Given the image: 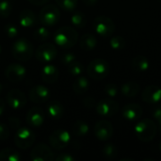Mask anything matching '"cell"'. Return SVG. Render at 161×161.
<instances>
[{
  "label": "cell",
  "mask_w": 161,
  "mask_h": 161,
  "mask_svg": "<svg viewBox=\"0 0 161 161\" xmlns=\"http://www.w3.org/2000/svg\"><path fill=\"white\" fill-rule=\"evenodd\" d=\"M55 43L64 49L74 47L78 41V33L72 26H61L54 34Z\"/></svg>",
  "instance_id": "obj_1"
},
{
  "label": "cell",
  "mask_w": 161,
  "mask_h": 161,
  "mask_svg": "<svg viewBox=\"0 0 161 161\" xmlns=\"http://www.w3.org/2000/svg\"><path fill=\"white\" fill-rule=\"evenodd\" d=\"M157 125L150 119L141 120L135 125V134L137 138L142 142H149L153 141L157 135Z\"/></svg>",
  "instance_id": "obj_2"
},
{
  "label": "cell",
  "mask_w": 161,
  "mask_h": 161,
  "mask_svg": "<svg viewBox=\"0 0 161 161\" xmlns=\"http://www.w3.org/2000/svg\"><path fill=\"white\" fill-rule=\"evenodd\" d=\"M33 53L32 43L25 38L18 39L12 45V55L19 61H28L32 58Z\"/></svg>",
  "instance_id": "obj_3"
},
{
  "label": "cell",
  "mask_w": 161,
  "mask_h": 161,
  "mask_svg": "<svg viewBox=\"0 0 161 161\" xmlns=\"http://www.w3.org/2000/svg\"><path fill=\"white\" fill-rule=\"evenodd\" d=\"M109 71L110 66L108 62L103 58H95L92 60L87 67L89 76L94 80H103L108 75Z\"/></svg>",
  "instance_id": "obj_4"
},
{
  "label": "cell",
  "mask_w": 161,
  "mask_h": 161,
  "mask_svg": "<svg viewBox=\"0 0 161 161\" xmlns=\"http://www.w3.org/2000/svg\"><path fill=\"white\" fill-rule=\"evenodd\" d=\"M60 19L59 8L52 4L45 5L39 12V21L45 26H51L58 24Z\"/></svg>",
  "instance_id": "obj_5"
},
{
  "label": "cell",
  "mask_w": 161,
  "mask_h": 161,
  "mask_svg": "<svg viewBox=\"0 0 161 161\" xmlns=\"http://www.w3.org/2000/svg\"><path fill=\"white\" fill-rule=\"evenodd\" d=\"M36 141L35 134L27 127H19L14 136V142L20 149L26 150L30 148Z\"/></svg>",
  "instance_id": "obj_6"
},
{
  "label": "cell",
  "mask_w": 161,
  "mask_h": 161,
  "mask_svg": "<svg viewBox=\"0 0 161 161\" xmlns=\"http://www.w3.org/2000/svg\"><path fill=\"white\" fill-rule=\"evenodd\" d=\"M93 28L97 34L102 37H109L115 31V24L113 20L108 16H97L93 21Z\"/></svg>",
  "instance_id": "obj_7"
},
{
  "label": "cell",
  "mask_w": 161,
  "mask_h": 161,
  "mask_svg": "<svg viewBox=\"0 0 161 161\" xmlns=\"http://www.w3.org/2000/svg\"><path fill=\"white\" fill-rule=\"evenodd\" d=\"M71 142V135L64 129H58L49 136V144L55 150H62L66 148Z\"/></svg>",
  "instance_id": "obj_8"
},
{
  "label": "cell",
  "mask_w": 161,
  "mask_h": 161,
  "mask_svg": "<svg viewBox=\"0 0 161 161\" xmlns=\"http://www.w3.org/2000/svg\"><path fill=\"white\" fill-rule=\"evenodd\" d=\"M58 55V49L56 46L49 42L41 44L36 50V58L41 63H50Z\"/></svg>",
  "instance_id": "obj_9"
},
{
  "label": "cell",
  "mask_w": 161,
  "mask_h": 161,
  "mask_svg": "<svg viewBox=\"0 0 161 161\" xmlns=\"http://www.w3.org/2000/svg\"><path fill=\"white\" fill-rule=\"evenodd\" d=\"M6 101L8 103V106L12 109H21L23 108L26 103L27 98L24 92L18 89L10 90L7 95H6Z\"/></svg>",
  "instance_id": "obj_10"
},
{
  "label": "cell",
  "mask_w": 161,
  "mask_h": 161,
  "mask_svg": "<svg viewBox=\"0 0 161 161\" xmlns=\"http://www.w3.org/2000/svg\"><path fill=\"white\" fill-rule=\"evenodd\" d=\"M30 159L33 161H53L55 155L52 149L45 143H38L30 153Z\"/></svg>",
  "instance_id": "obj_11"
},
{
  "label": "cell",
  "mask_w": 161,
  "mask_h": 161,
  "mask_svg": "<svg viewBox=\"0 0 161 161\" xmlns=\"http://www.w3.org/2000/svg\"><path fill=\"white\" fill-rule=\"evenodd\" d=\"M96 112L102 117H112L119 110V105L113 99L106 98L100 100L95 106Z\"/></svg>",
  "instance_id": "obj_12"
},
{
  "label": "cell",
  "mask_w": 161,
  "mask_h": 161,
  "mask_svg": "<svg viewBox=\"0 0 161 161\" xmlns=\"http://www.w3.org/2000/svg\"><path fill=\"white\" fill-rule=\"evenodd\" d=\"M26 75L25 68L20 63H10L5 70V76L10 82H20Z\"/></svg>",
  "instance_id": "obj_13"
},
{
  "label": "cell",
  "mask_w": 161,
  "mask_h": 161,
  "mask_svg": "<svg viewBox=\"0 0 161 161\" xmlns=\"http://www.w3.org/2000/svg\"><path fill=\"white\" fill-rule=\"evenodd\" d=\"M113 132L114 129L111 123L107 120L98 121L94 125V135L99 141H108L113 136Z\"/></svg>",
  "instance_id": "obj_14"
},
{
  "label": "cell",
  "mask_w": 161,
  "mask_h": 161,
  "mask_svg": "<svg viewBox=\"0 0 161 161\" xmlns=\"http://www.w3.org/2000/svg\"><path fill=\"white\" fill-rule=\"evenodd\" d=\"M51 96L50 90L43 85L33 86L29 91V98L33 103L43 104L46 103Z\"/></svg>",
  "instance_id": "obj_15"
},
{
  "label": "cell",
  "mask_w": 161,
  "mask_h": 161,
  "mask_svg": "<svg viewBox=\"0 0 161 161\" xmlns=\"http://www.w3.org/2000/svg\"><path fill=\"white\" fill-rule=\"evenodd\" d=\"M26 123L33 127L42 126L45 121V114L44 111L38 107H34L30 108L25 117Z\"/></svg>",
  "instance_id": "obj_16"
},
{
  "label": "cell",
  "mask_w": 161,
  "mask_h": 161,
  "mask_svg": "<svg viewBox=\"0 0 161 161\" xmlns=\"http://www.w3.org/2000/svg\"><path fill=\"white\" fill-rule=\"evenodd\" d=\"M142 97L148 104H157L161 101V88L157 85H149L144 89Z\"/></svg>",
  "instance_id": "obj_17"
},
{
  "label": "cell",
  "mask_w": 161,
  "mask_h": 161,
  "mask_svg": "<svg viewBox=\"0 0 161 161\" xmlns=\"http://www.w3.org/2000/svg\"><path fill=\"white\" fill-rule=\"evenodd\" d=\"M143 114L142 108L136 103H129L125 105L123 108V116L128 121L139 120Z\"/></svg>",
  "instance_id": "obj_18"
},
{
  "label": "cell",
  "mask_w": 161,
  "mask_h": 161,
  "mask_svg": "<svg viewBox=\"0 0 161 161\" xmlns=\"http://www.w3.org/2000/svg\"><path fill=\"white\" fill-rule=\"evenodd\" d=\"M46 114L53 120H59L64 115V107L58 100H52L47 105Z\"/></svg>",
  "instance_id": "obj_19"
},
{
  "label": "cell",
  "mask_w": 161,
  "mask_h": 161,
  "mask_svg": "<svg viewBox=\"0 0 161 161\" xmlns=\"http://www.w3.org/2000/svg\"><path fill=\"white\" fill-rule=\"evenodd\" d=\"M41 76H42V80L45 83L52 84V83H55L58 79L59 72H58V68L56 66L47 63L42 68V73H41Z\"/></svg>",
  "instance_id": "obj_20"
},
{
  "label": "cell",
  "mask_w": 161,
  "mask_h": 161,
  "mask_svg": "<svg viewBox=\"0 0 161 161\" xmlns=\"http://www.w3.org/2000/svg\"><path fill=\"white\" fill-rule=\"evenodd\" d=\"M19 23L23 27H32L37 23V17L32 10L24 9L19 14Z\"/></svg>",
  "instance_id": "obj_21"
},
{
  "label": "cell",
  "mask_w": 161,
  "mask_h": 161,
  "mask_svg": "<svg viewBox=\"0 0 161 161\" xmlns=\"http://www.w3.org/2000/svg\"><path fill=\"white\" fill-rule=\"evenodd\" d=\"M79 45L82 50L92 51L97 46V39L94 35L91 33L84 34L79 41Z\"/></svg>",
  "instance_id": "obj_22"
},
{
  "label": "cell",
  "mask_w": 161,
  "mask_h": 161,
  "mask_svg": "<svg viewBox=\"0 0 161 161\" xmlns=\"http://www.w3.org/2000/svg\"><path fill=\"white\" fill-rule=\"evenodd\" d=\"M90 89V81L85 76H78L73 84V91L77 95L86 93Z\"/></svg>",
  "instance_id": "obj_23"
},
{
  "label": "cell",
  "mask_w": 161,
  "mask_h": 161,
  "mask_svg": "<svg viewBox=\"0 0 161 161\" xmlns=\"http://www.w3.org/2000/svg\"><path fill=\"white\" fill-rule=\"evenodd\" d=\"M140 91H141L140 84L135 81L126 82L121 88L122 93L126 97H135L140 93Z\"/></svg>",
  "instance_id": "obj_24"
},
{
  "label": "cell",
  "mask_w": 161,
  "mask_h": 161,
  "mask_svg": "<svg viewBox=\"0 0 161 161\" xmlns=\"http://www.w3.org/2000/svg\"><path fill=\"white\" fill-rule=\"evenodd\" d=\"M131 66L136 72H146L149 69V60L146 57L139 55L132 59Z\"/></svg>",
  "instance_id": "obj_25"
},
{
  "label": "cell",
  "mask_w": 161,
  "mask_h": 161,
  "mask_svg": "<svg viewBox=\"0 0 161 161\" xmlns=\"http://www.w3.org/2000/svg\"><path fill=\"white\" fill-rule=\"evenodd\" d=\"M21 155L15 149L5 148L0 151V161H20Z\"/></svg>",
  "instance_id": "obj_26"
},
{
  "label": "cell",
  "mask_w": 161,
  "mask_h": 161,
  "mask_svg": "<svg viewBox=\"0 0 161 161\" xmlns=\"http://www.w3.org/2000/svg\"><path fill=\"white\" fill-rule=\"evenodd\" d=\"M73 133L76 136V137H84L86 136L89 131H90V126L88 125V123H86L85 121L82 120H78L76 121L72 127Z\"/></svg>",
  "instance_id": "obj_27"
},
{
  "label": "cell",
  "mask_w": 161,
  "mask_h": 161,
  "mask_svg": "<svg viewBox=\"0 0 161 161\" xmlns=\"http://www.w3.org/2000/svg\"><path fill=\"white\" fill-rule=\"evenodd\" d=\"M71 23L75 27L83 28L87 25V17L81 11H75L71 16Z\"/></svg>",
  "instance_id": "obj_28"
},
{
  "label": "cell",
  "mask_w": 161,
  "mask_h": 161,
  "mask_svg": "<svg viewBox=\"0 0 161 161\" xmlns=\"http://www.w3.org/2000/svg\"><path fill=\"white\" fill-rule=\"evenodd\" d=\"M118 155L117 147L112 143H108L102 148V156L107 159H114Z\"/></svg>",
  "instance_id": "obj_29"
},
{
  "label": "cell",
  "mask_w": 161,
  "mask_h": 161,
  "mask_svg": "<svg viewBox=\"0 0 161 161\" xmlns=\"http://www.w3.org/2000/svg\"><path fill=\"white\" fill-rule=\"evenodd\" d=\"M77 2L78 0H56L58 6L60 7L61 9L68 12H72L76 8Z\"/></svg>",
  "instance_id": "obj_30"
},
{
  "label": "cell",
  "mask_w": 161,
  "mask_h": 161,
  "mask_svg": "<svg viewBox=\"0 0 161 161\" xmlns=\"http://www.w3.org/2000/svg\"><path fill=\"white\" fill-rule=\"evenodd\" d=\"M33 37L36 41L42 42L48 40V38L50 37V32L45 26H40L35 30Z\"/></svg>",
  "instance_id": "obj_31"
},
{
  "label": "cell",
  "mask_w": 161,
  "mask_h": 161,
  "mask_svg": "<svg viewBox=\"0 0 161 161\" xmlns=\"http://www.w3.org/2000/svg\"><path fill=\"white\" fill-rule=\"evenodd\" d=\"M109 44L111 48L114 50H123L126 45V42L125 39L123 38L122 36H115L110 39Z\"/></svg>",
  "instance_id": "obj_32"
},
{
  "label": "cell",
  "mask_w": 161,
  "mask_h": 161,
  "mask_svg": "<svg viewBox=\"0 0 161 161\" xmlns=\"http://www.w3.org/2000/svg\"><path fill=\"white\" fill-rule=\"evenodd\" d=\"M12 12V5L8 0H1L0 1V17L7 18Z\"/></svg>",
  "instance_id": "obj_33"
},
{
  "label": "cell",
  "mask_w": 161,
  "mask_h": 161,
  "mask_svg": "<svg viewBox=\"0 0 161 161\" xmlns=\"http://www.w3.org/2000/svg\"><path fill=\"white\" fill-rule=\"evenodd\" d=\"M84 71V66L79 61H75L68 66V72L73 76H79Z\"/></svg>",
  "instance_id": "obj_34"
},
{
  "label": "cell",
  "mask_w": 161,
  "mask_h": 161,
  "mask_svg": "<svg viewBox=\"0 0 161 161\" xmlns=\"http://www.w3.org/2000/svg\"><path fill=\"white\" fill-rule=\"evenodd\" d=\"M104 92L108 96V97H116L118 95V87L116 84H113V83H109L108 85H106V87L104 88Z\"/></svg>",
  "instance_id": "obj_35"
},
{
  "label": "cell",
  "mask_w": 161,
  "mask_h": 161,
  "mask_svg": "<svg viewBox=\"0 0 161 161\" xmlns=\"http://www.w3.org/2000/svg\"><path fill=\"white\" fill-rule=\"evenodd\" d=\"M60 60H61V62H62L63 65L69 66L70 64H72L73 62H75V61L76 60V57H75V54L70 53V52H68V53H63V54L61 55V57H60Z\"/></svg>",
  "instance_id": "obj_36"
},
{
  "label": "cell",
  "mask_w": 161,
  "mask_h": 161,
  "mask_svg": "<svg viewBox=\"0 0 161 161\" xmlns=\"http://www.w3.org/2000/svg\"><path fill=\"white\" fill-rule=\"evenodd\" d=\"M5 33H6V35L8 38L13 39V38H15L18 35V29H17V27L14 25L8 24L5 26Z\"/></svg>",
  "instance_id": "obj_37"
},
{
  "label": "cell",
  "mask_w": 161,
  "mask_h": 161,
  "mask_svg": "<svg viewBox=\"0 0 161 161\" xmlns=\"http://www.w3.org/2000/svg\"><path fill=\"white\" fill-rule=\"evenodd\" d=\"M9 137V130L7 125L4 123H0V141L5 142Z\"/></svg>",
  "instance_id": "obj_38"
},
{
  "label": "cell",
  "mask_w": 161,
  "mask_h": 161,
  "mask_svg": "<svg viewBox=\"0 0 161 161\" xmlns=\"http://www.w3.org/2000/svg\"><path fill=\"white\" fill-rule=\"evenodd\" d=\"M56 161H75V158L74 156H72L71 154L68 153H62L60 155H58V157L55 158Z\"/></svg>",
  "instance_id": "obj_39"
},
{
  "label": "cell",
  "mask_w": 161,
  "mask_h": 161,
  "mask_svg": "<svg viewBox=\"0 0 161 161\" xmlns=\"http://www.w3.org/2000/svg\"><path fill=\"white\" fill-rule=\"evenodd\" d=\"M83 105L87 108H93L96 106V101L93 97L92 96H87L84 98L83 100Z\"/></svg>",
  "instance_id": "obj_40"
},
{
  "label": "cell",
  "mask_w": 161,
  "mask_h": 161,
  "mask_svg": "<svg viewBox=\"0 0 161 161\" xmlns=\"http://www.w3.org/2000/svg\"><path fill=\"white\" fill-rule=\"evenodd\" d=\"M8 125L12 128V129H18L21 125V122L20 119L15 117V116H11L8 118Z\"/></svg>",
  "instance_id": "obj_41"
},
{
  "label": "cell",
  "mask_w": 161,
  "mask_h": 161,
  "mask_svg": "<svg viewBox=\"0 0 161 161\" xmlns=\"http://www.w3.org/2000/svg\"><path fill=\"white\" fill-rule=\"evenodd\" d=\"M152 116L157 120V121H158V120H160L161 119V107H157L156 108H154L153 109V111H152Z\"/></svg>",
  "instance_id": "obj_42"
},
{
  "label": "cell",
  "mask_w": 161,
  "mask_h": 161,
  "mask_svg": "<svg viewBox=\"0 0 161 161\" xmlns=\"http://www.w3.org/2000/svg\"><path fill=\"white\" fill-rule=\"evenodd\" d=\"M27 1L35 6H43L46 3H48L50 0H27Z\"/></svg>",
  "instance_id": "obj_43"
},
{
  "label": "cell",
  "mask_w": 161,
  "mask_h": 161,
  "mask_svg": "<svg viewBox=\"0 0 161 161\" xmlns=\"http://www.w3.org/2000/svg\"><path fill=\"white\" fill-rule=\"evenodd\" d=\"M5 107H6L5 101H4L2 98H0V116L3 115V113H4V111H5Z\"/></svg>",
  "instance_id": "obj_44"
},
{
  "label": "cell",
  "mask_w": 161,
  "mask_h": 161,
  "mask_svg": "<svg viewBox=\"0 0 161 161\" xmlns=\"http://www.w3.org/2000/svg\"><path fill=\"white\" fill-rule=\"evenodd\" d=\"M82 1H83V3H84L85 5H87V6H94V5L97 3L98 0H82Z\"/></svg>",
  "instance_id": "obj_45"
},
{
  "label": "cell",
  "mask_w": 161,
  "mask_h": 161,
  "mask_svg": "<svg viewBox=\"0 0 161 161\" xmlns=\"http://www.w3.org/2000/svg\"><path fill=\"white\" fill-rule=\"evenodd\" d=\"M158 129H159V131H160L161 133V119L158 121Z\"/></svg>",
  "instance_id": "obj_46"
},
{
  "label": "cell",
  "mask_w": 161,
  "mask_h": 161,
  "mask_svg": "<svg viewBox=\"0 0 161 161\" xmlns=\"http://www.w3.org/2000/svg\"><path fill=\"white\" fill-rule=\"evenodd\" d=\"M1 92H2V84L0 83V94H1Z\"/></svg>",
  "instance_id": "obj_47"
},
{
  "label": "cell",
  "mask_w": 161,
  "mask_h": 161,
  "mask_svg": "<svg viewBox=\"0 0 161 161\" xmlns=\"http://www.w3.org/2000/svg\"><path fill=\"white\" fill-rule=\"evenodd\" d=\"M1 52H2V46H1V44H0V54H1Z\"/></svg>",
  "instance_id": "obj_48"
},
{
  "label": "cell",
  "mask_w": 161,
  "mask_h": 161,
  "mask_svg": "<svg viewBox=\"0 0 161 161\" xmlns=\"http://www.w3.org/2000/svg\"><path fill=\"white\" fill-rule=\"evenodd\" d=\"M159 149H160V151H161V142H160V143H159Z\"/></svg>",
  "instance_id": "obj_49"
},
{
  "label": "cell",
  "mask_w": 161,
  "mask_h": 161,
  "mask_svg": "<svg viewBox=\"0 0 161 161\" xmlns=\"http://www.w3.org/2000/svg\"><path fill=\"white\" fill-rule=\"evenodd\" d=\"M0 1H1V0H0Z\"/></svg>",
  "instance_id": "obj_50"
},
{
  "label": "cell",
  "mask_w": 161,
  "mask_h": 161,
  "mask_svg": "<svg viewBox=\"0 0 161 161\" xmlns=\"http://www.w3.org/2000/svg\"><path fill=\"white\" fill-rule=\"evenodd\" d=\"M160 107H161V106H160Z\"/></svg>",
  "instance_id": "obj_51"
}]
</instances>
